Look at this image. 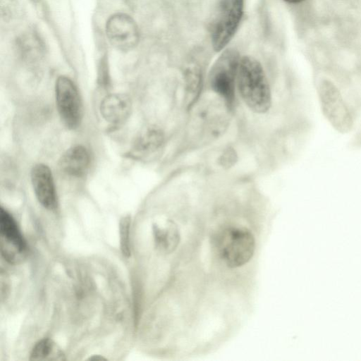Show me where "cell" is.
I'll return each instance as SVG.
<instances>
[{
  "label": "cell",
  "instance_id": "cell-1",
  "mask_svg": "<svg viewBox=\"0 0 361 361\" xmlns=\"http://www.w3.org/2000/svg\"><path fill=\"white\" fill-rule=\"evenodd\" d=\"M239 92L246 105L254 112L263 114L271 106L270 88L260 63L252 56H244L237 73Z\"/></svg>",
  "mask_w": 361,
  "mask_h": 361
},
{
  "label": "cell",
  "instance_id": "cell-2",
  "mask_svg": "<svg viewBox=\"0 0 361 361\" xmlns=\"http://www.w3.org/2000/svg\"><path fill=\"white\" fill-rule=\"evenodd\" d=\"M216 252L228 268L244 266L252 258L255 252V239L247 228L229 226L216 236Z\"/></svg>",
  "mask_w": 361,
  "mask_h": 361
},
{
  "label": "cell",
  "instance_id": "cell-3",
  "mask_svg": "<svg viewBox=\"0 0 361 361\" xmlns=\"http://www.w3.org/2000/svg\"><path fill=\"white\" fill-rule=\"evenodd\" d=\"M318 94L322 111L333 128L341 133L349 132L353 120L337 87L331 81L323 80Z\"/></svg>",
  "mask_w": 361,
  "mask_h": 361
},
{
  "label": "cell",
  "instance_id": "cell-4",
  "mask_svg": "<svg viewBox=\"0 0 361 361\" xmlns=\"http://www.w3.org/2000/svg\"><path fill=\"white\" fill-rule=\"evenodd\" d=\"M240 61L236 50L227 49L214 63L209 73L211 87L230 106L234 100L235 80Z\"/></svg>",
  "mask_w": 361,
  "mask_h": 361
},
{
  "label": "cell",
  "instance_id": "cell-5",
  "mask_svg": "<svg viewBox=\"0 0 361 361\" xmlns=\"http://www.w3.org/2000/svg\"><path fill=\"white\" fill-rule=\"evenodd\" d=\"M244 0H221L212 23L211 39L214 49H224L234 35L243 12Z\"/></svg>",
  "mask_w": 361,
  "mask_h": 361
},
{
  "label": "cell",
  "instance_id": "cell-6",
  "mask_svg": "<svg viewBox=\"0 0 361 361\" xmlns=\"http://www.w3.org/2000/svg\"><path fill=\"white\" fill-rule=\"evenodd\" d=\"M56 102L62 121L70 128H76L80 123L82 103L77 87L73 81L60 76L55 85Z\"/></svg>",
  "mask_w": 361,
  "mask_h": 361
},
{
  "label": "cell",
  "instance_id": "cell-7",
  "mask_svg": "<svg viewBox=\"0 0 361 361\" xmlns=\"http://www.w3.org/2000/svg\"><path fill=\"white\" fill-rule=\"evenodd\" d=\"M0 247L2 257L11 264L21 262L27 254V245L12 216L0 210Z\"/></svg>",
  "mask_w": 361,
  "mask_h": 361
},
{
  "label": "cell",
  "instance_id": "cell-8",
  "mask_svg": "<svg viewBox=\"0 0 361 361\" xmlns=\"http://www.w3.org/2000/svg\"><path fill=\"white\" fill-rule=\"evenodd\" d=\"M106 33L110 43L116 48L127 51L136 46L139 31L133 19L127 14L113 15L106 22Z\"/></svg>",
  "mask_w": 361,
  "mask_h": 361
},
{
  "label": "cell",
  "instance_id": "cell-9",
  "mask_svg": "<svg viewBox=\"0 0 361 361\" xmlns=\"http://www.w3.org/2000/svg\"><path fill=\"white\" fill-rule=\"evenodd\" d=\"M31 182L39 202L47 209H54L57 205L56 190L52 173L49 168L38 164L32 167Z\"/></svg>",
  "mask_w": 361,
  "mask_h": 361
},
{
  "label": "cell",
  "instance_id": "cell-10",
  "mask_svg": "<svg viewBox=\"0 0 361 361\" xmlns=\"http://www.w3.org/2000/svg\"><path fill=\"white\" fill-rule=\"evenodd\" d=\"M130 110V99L123 94L106 96L100 105L102 116L106 121L113 124L123 122L129 116Z\"/></svg>",
  "mask_w": 361,
  "mask_h": 361
},
{
  "label": "cell",
  "instance_id": "cell-11",
  "mask_svg": "<svg viewBox=\"0 0 361 361\" xmlns=\"http://www.w3.org/2000/svg\"><path fill=\"white\" fill-rule=\"evenodd\" d=\"M90 164V155L85 147L81 145L68 149L59 161V167L66 174L80 177L85 173Z\"/></svg>",
  "mask_w": 361,
  "mask_h": 361
},
{
  "label": "cell",
  "instance_id": "cell-12",
  "mask_svg": "<svg viewBox=\"0 0 361 361\" xmlns=\"http://www.w3.org/2000/svg\"><path fill=\"white\" fill-rule=\"evenodd\" d=\"M153 236L156 248L163 254H170L176 250L180 240V231L171 221L161 226L154 225Z\"/></svg>",
  "mask_w": 361,
  "mask_h": 361
},
{
  "label": "cell",
  "instance_id": "cell-13",
  "mask_svg": "<svg viewBox=\"0 0 361 361\" xmlns=\"http://www.w3.org/2000/svg\"><path fill=\"white\" fill-rule=\"evenodd\" d=\"M162 130L155 126L143 130L134 143V149L138 152L150 153L159 149L164 142Z\"/></svg>",
  "mask_w": 361,
  "mask_h": 361
},
{
  "label": "cell",
  "instance_id": "cell-14",
  "mask_svg": "<svg viewBox=\"0 0 361 361\" xmlns=\"http://www.w3.org/2000/svg\"><path fill=\"white\" fill-rule=\"evenodd\" d=\"M30 360L37 361H63L65 355L59 346L49 338L38 341L30 353Z\"/></svg>",
  "mask_w": 361,
  "mask_h": 361
},
{
  "label": "cell",
  "instance_id": "cell-15",
  "mask_svg": "<svg viewBox=\"0 0 361 361\" xmlns=\"http://www.w3.org/2000/svg\"><path fill=\"white\" fill-rule=\"evenodd\" d=\"M186 99L188 106L192 105L196 99L202 85V74L200 68L193 66L188 68L185 73Z\"/></svg>",
  "mask_w": 361,
  "mask_h": 361
},
{
  "label": "cell",
  "instance_id": "cell-16",
  "mask_svg": "<svg viewBox=\"0 0 361 361\" xmlns=\"http://www.w3.org/2000/svg\"><path fill=\"white\" fill-rule=\"evenodd\" d=\"M130 217H123L119 224L120 247L123 255L126 257L130 256Z\"/></svg>",
  "mask_w": 361,
  "mask_h": 361
},
{
  "label": "cell",
  "instance_id": "cell-17",
  "mask_svg": "<svg viewBox=\"0 0 361 361\" xmlns=\"http://www.w3.org/2000/svg\"><path fill=\"white\" fill-rule=\"evenodd\" d=\"M237 159V155L232 148L226 149L219 158V164L223 167L228 168L233 166Z\"/></svg>",
  "mask_w": 361,
  "mask_h": 361
},
{
  "label": "cell",
  "instance_id": "cell-18",
  "mask_svg": "<svg viewBox=\"0 0 361 361\" xmlns=\"http://www.w3.org/2000/svg\"><path fill=\"white\" fill-rule=\"evenodd\" d=\"M350 146L351 148L357 149L361 147V125L358 128L357 131L352 137L350 142Z\"/></svg>",
  "mask_w": 361,
  "mask_h": 361
},
{
  "label": "cell",
  "instance_id": "cell-19",
  "mask_svg": "<svg viewBox=\"0 0 361 361\" xmlns=\"http://www.w3.org/2000/svg\"><path fill=\"white\" fill-rule=\"evenodd\" d=\"M89 360L101 361V360H105L106 359L100 355H93L92 357H90Z\"/></svg>",
  "mask_w": 361,
  "mask_h": 361
},
{
  "label": "cell",
  "instance_id": "cell-20",
  "mask_svg": "<svg viewBox=\"0 0 361 361\" xmlns=\"http://www.w3.org/2000/svg\"><path fill=\"white\" fill-rule=\"evenodd\" d=\"M284 1L289 2V3H298L303 0H284Z\"/></svg>",
  "mask_w": 361,
  "mask_h": 361
}]
</instances>
